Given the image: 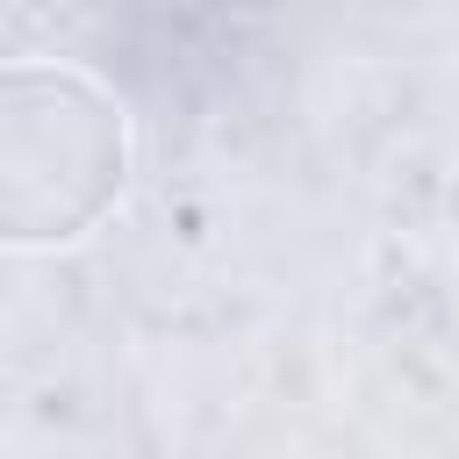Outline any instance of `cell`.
I'll use <instances>...</instances> for the list:
<instances>
[{
    "label": "cell",
    "mask_w": 459,
    "mask_h": 459,
    "mask_svg": "<svg viewBox=\"0 0 459 459\" xmlns=\"http://www.w3.org/2000/svg\"><path fill=\"white\" fill-rule=\"evenodd\" d=\"M129 172L122 108L65 65H0V244L86 237Z\"/></svg>",
    "instance_id": "obj_1"
}]
</instances>
